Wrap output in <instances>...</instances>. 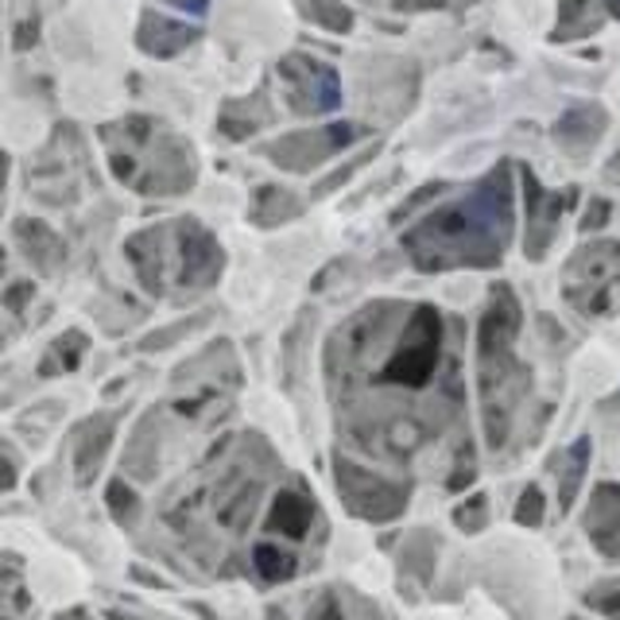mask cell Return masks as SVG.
Masks as SVG:
<instances>
[{
    "instance_id": "obj_1",
    "label": "cell",
    "mask_w": 620,
    "mask_h": 620,
    "mask_svg": "<svg viewBox=\"0 0 620 620\" xmlns=\"http://www.w3.org/2000/svg\"><path fill=\"white\" fill-rule=\"evenodd\" d=\"M508 167H496L469 202L439 210L407 233V252L422 271H446L450 264H496L508 233Z\"/></svg>"
},
{
    "instance_id": "obj_2",
    "label": "cell",
    "mask_w": 620,
    "mask_h": 620,
    "mask_svg": "<svg viewBox=\"0 0 620 620\" xmlns=\"http://www.w3.org/2000/svg\"><path fill=\"white\" fill-rule=\"evenodd\" d=\"M520 333V303H516L513 288L501 283L493 288L489 311L481 318V333H477V357H481V400H485V431L489 446H504L508 439V419L516 412V400L523 396V369L516 365L513 345Z\"/></svg>"
},
{
    "instance_id": "obj_3",
    "label": "cell",
    "mask_w": 620,
    "mask_h": 620,
    "mask_svg": "<svg viewBox=\"0 0 620 620\" xmlns=\"http://www.w3.org/2000/svg\"><path fill=\"white\" fill-rule=\"evenodd\" d=\"M439 353H442V318L434 306H415L407 326L400 330L396 350L388 353V360L380 365L377 380L392 388H407L419 392L434 380L439 369Z\"/></svg>"
},
{
    "instance_id": "obj_4",
    "label": "cell",
    "mask_w": 620,
    "mask_h": 620,
    "mask_svg": "<svg viewBox=\"0 0 620 620\" xmlns=\"http://www.w3.org/2000/svg\"><path fill=\"white\" fill-rule=\"evenodd\" d=\"M620 283V241H594L578 249L562 276L570 306L582 315H609Z\"/></svg>"
},
{
    "instance_id": "obj_5",
    "label": "cell",
    "mask_w": 620,
    "mask_h": 620,
    "mask_svg": "<svg viewBox=\"0 0 620 620\" xmlns=\"http://www.w3.org/2000/svg\"><path fill=\"white\" fill-rule=\"evenodd\" d=\"M333 477H338V493H342L345 508L353 516L369 523H388L404 516L407 508V485H396V481H388V477L372 473V469L357 466L350 458H333Z\"/></svg>"
},
{
    "instance_id": "obj_6",
    "label": "cell",
    "mask_w": 620,
    "mask_h": 620,
    "mask_svg": "<svg viewBox=\"0 0 620 620\" xmlns=\"http://www.w3.org/2000/svg\"><path fill=\"white\" fill-rule=\"evenodd\" d=\"M322 520H318V504L311 496L306 485H283L268 504V516H264V531L268 540L288 543V547H299L311 540H322Z\"/></svg>"
},
{
    "instance_id": "obj_7",
    "label": "cell",
    "mask_w": 620,
    "mask_h": 620,
    "mask_svg": "<svg viewBox=\"0 0 620 620\" xmlns=\"http://www.w3.org/2000/svg\"><path fill=\"white\" fill-rule=\"evenodd\" d=\"M523 194H528V256L531 261H543V252H547L551 237L558 229V217H562V202L574 199V190L567 194H547L543 182L535 179V172H523Z\"/></svg>"
},
{
    "instance_id": "obj_8",
    "label": "cell",
    "mask_w": 620,
    "mask_h": 620,
    "mask_svg": "<svg viewBox=\"0 0 620 620\" xmlns=\"http://www.w3.org/2000/svg\"><path fill=\"white\" fill-rule=\"evenodd\" d=\"M585 535L609 562H620V485L605 481L585 504Z\"/></svg>"
},
{
    "instance_id": "obj_9",
    "label": "cell",
    "mask_w": 620,
    "mask_h": 620,
    "mask_svg": "<svg viewBox=\"0 0 620 620\" xmlns=\"http://www.w3.org/2000/svg\"><path fill=\"white\" fill-rule=\"evenodd\" d=\"M179 249H182V283H194V288H206L214 283L217 271H222V249L210 233H202L199 225L187 222L182 225Z\"/></svg>"
},
{
    "instance_id": "obj_10",
    "label": "cell",
    "mask_w": 620,
    "mask_h": 620,
    "mask_svg": "<svg viewBox=\"0 0 620 620\" xmlns=\"http://www.w3.org/2000/svg\"><path fill=\"white\" fill-rule=\"evenodd\" d=\"M113 419L109 415H93L90 422L78 427V439H74V473H78L81 485H90L98 477L101 461H105L109 446H113Z\"/></svg>"
},
{
    "instance_id": "obj_11",
    "label": "cell",
    "mask_w": 620,
    "mask_h": 620,
    "mask_svg": "<svg viewBox=\"0 0 620 620\" xmlns=\"http://www.w3.org/2000/svg\"><path fill=\"white\" fill-rule=\"evenodd\" d=\"M249 567H252V574H256V582L279 585V582L299 578L311 562H303L299 547H288V543H279V540H261L256 547H252Z\"/></svg>"
},
{
    "instance_id": "obj_12",
    "label": "cell",
    "mask_w": 620,
    "mask_h": 620,
    "mask_svg": "<svg viewBox=\"0 0 620 620\" xmlns=\"http://www.w3.org/2000/svg\"><path fill=\"white\" fill-rule=\"evenodd\" d=\"M306 620H388L369 597L350 594V585H330L315 597Z\"/></svg>"
},
{
    "instance_id": "obj_13",
    "label": "cell",
    "mask_w": 620,
    "mask_h": 620,
    "mask_svg": "<svg viewBox=\"0 0 620 620\" xmlns=\"http://www.w3.org/2000/svg\"><path fill=\"white\" fill-rule=\"evenodd\" d=\"M602 132H605V113H602V109H570L567 117L555 125V140H562L570 152H574V148H582V144H594Z\"/></svg>"
},
{
    "instance_id": "obj_14",
    "label": "cell",
    "mask_w": 620,
    "mask_h": 620,
    "mask_svg": "<svg viewBox=\"0 0 620 620\" xmlns=\"http://www.w3.org/2000/svg\"><path fill=\"white\" fill-rule=\"evenodd\" d=\"M24 609H27L24 567L16 562V555H0V620H12Z\"/></svg>"
},
{
    "instance_id": "obj_15",
    "label": "cell",
    "mask_w": 620,
    "mask_h": 620,
    "mask_svg": "<svg viewBox=\"0 0 620 620\" xmlns=\"http://www.w3.org/2000/svg\"><path fill=\"white\" fill-rule=\"evenodd\" d=\"M86 333L81 330H66L59 342L47 350V357H43V365H39V372L43 377H59V372H74L78 369V360L86 357Z\"/></svg>"
},
{
    "instance_id": "obj_16",
    "label": "cell",
    "mask_w": 620,
    "mask_h": 620,
    "mask_svg": "<svg viewBox=\"0 0 620 620\" xmlns=\"http://www.w3.org/2000/svg\"><path fill=\"white\" fill-rule=\"evenodd\" d=\"M190 39H194L190 27L163 24L160 16H144V24H140V47H148L152 54H175L182 43H190Z\"/></svg>"
},
{
    "instance_id": "obj_17",
    "label": "cell",
    "mask_w": 620,
    "mask_h": 620,
    "mask_svg": "<svg viewBox=\"0 0 620 620\" xmlns=\"http://www.w3.org/2000/svg\"><path fill=\"white\" fill-rule=\"evenodd\" d=\"M105 508L121 528H132L136 513H140V496H136V489L128 485V481L117 477V481H109L105 485Z\"/></svg>"
},
{
    "instance_id": "obj_18",
    "label": "cell",
    "mask_w": 620,
    "mask_h": 620,
    "mask_svg": "<svg viewBox=\"0 0 620 620\" xmlns=\"http://www.w3.org/2000/svg\"><path fill=\"white\" fill-rule=\"evenodd\" d=\"M590 439H578L574 446H570V466H567V477H562V508H570V501H574L578 485H582V473H585V461H590Z\"/></svg>"
},
{
    "instance_id": "obj_19",
    "label": "cell",
    "mask_w": 620,
    "mask_h": 620,
    "mask_svg": "<svg viewBox=\"0 0 620 620\" xmlns=\"http://www.w3.org/2000/svg\"><path fill=\"white\" fill-rule=\"evenodd\" d=\"M543 513H547V496H543L540 485H528L520 493V501H516V523L520 528H540L543 523Z\"/></svg>"
},
{
    "instance_id": "obj_20",
    "label": "cell",
    "mask_w": 620,
    "mask_h": 620,
    "mask_svg": "<svg viewBox=\"0 0 620 620\" xmlns=\"http://www.w3.org/2000/svg\"><path fill=\"white\" fill-rule=\"evenodd\" d=\"M582 602H585V609L602 612V617H609V620H620V578L617 582H597Z\"/></svg>"
},
{
    "instance_id": "obj_21",
    "label": "cell",
    "mask_w": 620,
    "mask_h": 620,
    "mask_svg": "<svg viewBox=\"0 0 620 620\" xmlns=\"http://www.w3.org/2000/svg\"><path fill=\"white\" fill-rule=\"evenodd\" d=\"M454 523H458L466 535H477V531H485V523H489V501L481 493H473L466 504H458L454 508Z\"/></svg>"
},
{
    "instance_id": "obj_22",
    "label": "cell",
    "mask_w": 620,
    "mask_h": 620,
    "mask_svg": "<svg viewBox=\"0 0 620 620\" xmlns=\"http://www.w3.org/2000/svg\"><path fill=\"white\" fill-rule=\"evenodd\" d=\"M315 12L322 27H333V31H350L353 27V12L342 9L338 0H315Z\"/></svg>"
},
{
    "instance_id": "obj_23",
    "label": "cell",
    "mask_w": 620,
    "mask_h": 620,
    "mask_svg": "<svg viewBox=\"0 0 620 620\" xmlns=\"http://www.w3.org/2000/svg\"><path fill=\"white\" fill-rule=\"evenodd\" d=\"M609 214H612V210H609V202H605V199H597V202H594V210H585L582 229H585V233H597V229H602V225L609 222Z\"/></svg>"
},
{
    "instance_id": "obj_24",
    "label": "cell",
    "mask_w": 620,
    "mask_h": 620,
    "mask_svg": "<svg viewBox=\"0 0 620 620\" xmlns=\"http://www.w3.org/2000/svg\"><path fill=\"white\" fill-rule=\"evenodd\" d=\"M27 295H31V283H16V288H9V311L27 306Z\"/></svg>"
},
{
    "instance_id": "obj_25",
    "label": "cell",
    "mask_w": 620,
    "mask_h": 620,
    "mask_svg": "<svg viewBox=\"0 0 620 620\" xmlns=\"http://www.w3.org/2000/svg\"><path fill=\"white\" fill-rule=\"evenodd\" d=\"M16 485V466L9 458H0V493H9Z\"/></svg>"
},
{
    "instance_id": "obj_26",
    "label": "cell",
    "mask_w": 620,
    "mask_h": 620,
    "mask_svg": "<svg viewBox=\"0 0 620 620\" xmlns=\"http://www.w3.org/2000/svg\"><path fill=\"white\" fill-rule=\"evenodd\" d=\"M59 620H90V612H86V609H71V612H63Z\"/></svg>"
},
{
    "instance_id": "obj_27",
    "label": "cell",
    "mask_w": 620,
    "mask_h": 620,
    "mask_svg": "<svg viewBox=\"0 0 620 620\" xmlns=\"http://www.w3.org/2000/svg\"><path fill=\"white\" fill-rule=\"evenodd\" d=\"M105 620H140V617H128V612H109Z\"/></svg>"
},
{
    "instance_id": "obj_28",
    "label": "cell",
    "mask_w": 620,
    "mask_h": 620,
    "mask_svg": "<svg viewBox=\"0 0 620 620\" xmlns=\"http://www.w3.org/2000/svg\"><path fill=\"white\" fill-rule=\"evenodd\" d=\"M609 12H612V16L620 20V0H609Z\"/></svg>"
},
{
    "instance_id": "obj_29",
    "label": "cell",
    "mask_w": 620,
    "mask_h": 620,
    "mask_svg": "<svg viewBox=\"0 0 620 620\" xmlns=\"http://www.w3.org/2000/svg\"><path fill=\"white\" fill-rule=\"evenodd\" d=\"M567 620H582V617H567Z\"/></svg>"
}]
</instances>
